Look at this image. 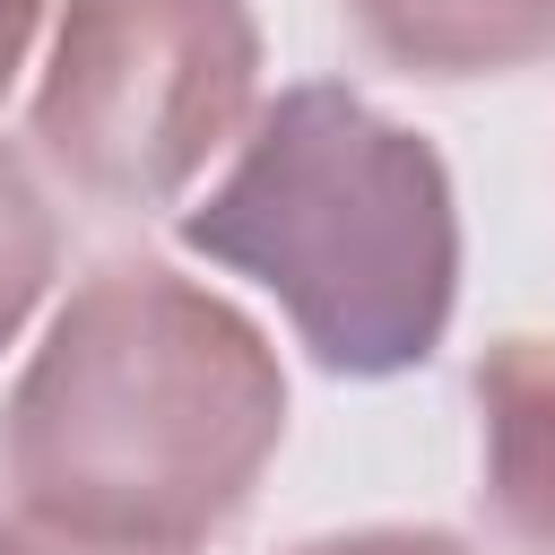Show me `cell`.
<instances>
[{
  "label": "cell",
  "instance_id": "8992f818",
  "mask_svg": "<svg viewBox=\"0 0 555 555\" xmlns=\"http://www.w3.org/2000/svg\"><path fill=\"white\" fill-rule=\"evenodd\" d=\"M61 278V208L35 182V165L0 139V356L26 338V321L43 312Z\"/></svg>",
  "mask_w": 555,
  "mask_h": 555
},
{
  "label": "cell",
  "instance_id": "277c9868",
  "mask_svg": "<svg viewBox=\"0 0 555 555\" xmlns=\"http://www.w3.org/2000/svg\"><path fill=\"white\" fill-rule=\"evenodd\" d=\"M477 460L486 512L520 555H555V338L503 330L486 338L477 373Z\"/></svg>",
  "mask_w": 555,
  "mask_h": 555
},
{
  "label": "cell",
  "instance_id": "6da1fadb",
  "mask_svg": "<svg viewBox=\"0 0 555 555\" xmlns=\"http://www.w3.org/2000/svg\"><path fill=\"white\" fill-rule=\"evenodd\" d=\"M278 442L286 364L269 330L165 260L87 269L0 399L9 512L130 546L199 555L243 520Z\"/></svg>",
  "mask_w": 555,
  "mask_h": 555
},
{
  "label": "cell",
  "instance_id": "5b68a950",
  "mask_svg": "<svg viewBox=\"0 0 555 555\" xmlns=\"http://www.w3.org/2000/svg\"><path fill=\"white\" fill-rule=\"evenodd\" d=\"M399 78H503L555 52V0H338Z\"/></svg>",
  "mask_w": 555,
  "mask_h": 555
},
{
  "label": "cell",
  "instance_id": "52a82bcc",
  "mask_svg": "<svg viewBox=\"0 0 555 555\" xmlns=\"http://www.w3.org/2000/svg\"><path fill=\"white\" fill-rule=\"evenodd\" d=\"M286 555H477L460 529H434V520H373V529H338V538H304Z\"/></svg>",
  "mask_w": 555,
  "mask_h": 555
},
{
  "label": "cell",
  "instance_id": "7a4b0ae2",
  "mask_svg": "<svg viewBox=\"0 0 555 555\" xmlns=\"http://www.w3.org/2000/svg\"><path fill=\"white\" fill-rule=\"evenodd\" d=\"M182 251L278 295L304 356L338 382L434 364L460 312V191L425 130L347 78L278 87L225 182L173 217Z\"/></svg>",
  "mask_w": 555,
  "mask_h": 555
},
{
  "label": "cell",
  "instance_id": "ba28073f",
  "mask_svg": "<svg viewBox=\"0 0 555 555\" xmlns=\"http://www.w3.org/2000/svg\"><path fill=\"white\" fill-rule=\"evenodd\" d=\"M0 555H191V546H130V538H78V529H52V520H26V512H9V520H0Z\"/></svg>",
  "mask_w": 555,
  "mask_h": 555
},
{
  "label": "cell",
  "instance_id": "9c48e42d",
  "mask_svg": "<svg viewBox=\"0 0 555 555\" xmlns=\"http://www.w3.org/2000/svg\"><path fill=\"white\" fill-rule=\"evenodd\" d=\"M43 17H52V0H0V95L17 87V69H26L35 35H43Z\"/></svg>",
  "mask_w": 555,
  "mask_h": 555
},
{
  "label": "cell",
  "instance_id": "3957f363",
  "mask_svg": "<svg viewBox=\"0 0 555 555\" xmlns=\"http://www.w3.org/2000/svg\"><path fill=\"white\" fill-rule=\"evenodd\" d=\"M260 113L251 0H61L35 78V156L113 217L173 208Z\"/></svg>",
  "mask_w": 555,
  "mask_h": 555
}]
</instances>
